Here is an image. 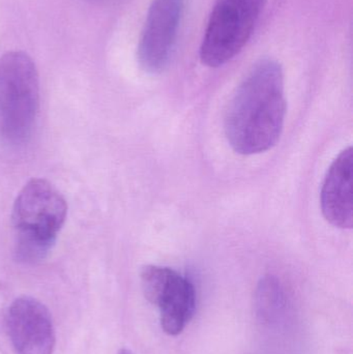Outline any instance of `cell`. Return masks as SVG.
<instances>
[{
	"label": "cell",
	"mask_w": 353,
	"mask_h": 354,
	"mask_svg": "<svg viewBox=\"0 0 353 354\" xmlns=\"http://www.w3.org/2000/svg\"><path fill=\"white\" fill-rule=\"evenodd\" d=\"M285 115L283 68L265 58L251 68L228 105L226 138L240 155L265 153L279 141Z\"/></svg>",
	"instance_id": "6da1fadb"
},
{
	"label": "cell",
	"mask_w": 353,
	"mask_h": 354,
	"mask_svg": "<svg viewBox=\"0 0 353 354\" xmlns=\"http://www.w3.org/2000/svg\"><path fill=\"white\" fill-rule=\"evenodd\" d=\"M66 214V199L51 183L43 178L29 180L12 207L16 259L24 264L43 261L55 245Z\"/></svg>",
	"instance_id": "7a4b0ae2"
},
{
	"label": "cell",
	"mask_w": 353,
	"mask_h": 354,
	"mask_svg": "<svg viewBox=\"0 0 353 354\" xmlns=\"http://www.w3.org/2000/svg\"><path fill=\"white\" fill-rule=\"evenodd\" d=\"M39 107V79L28 54L10 51L0 57V130L8 143L30 138Z\"/></svg>",
	"instance_id": "3957f363"
},
{
	"label": "cell",
	"mask_w": 353,
	"mask_h": 354,
	"mask_svg": "<svg viewBox=\"0 0 353 354\" xmlns=\"http://www.w3.org/2000/svg\"><path fill=\"white\" fill-rule=\"evenodd\" d=\"M267 0H217L200 46V59L219 68L236 57L252 37Z\"/></svg>",
	"instance_id": "277c9868"
},
{
	"label": "cell",
	"mask_w": 353,
	"mask_h": 354,
	"mask_svg": "<svg viewBox=\"0 0 353 354\" xmlns=\"http://www.w3.org/2000/svg\"><path fill=\"white\" fill-rule=\"evenodd\" d=\"M145 299L159 310L162 330L178 336L192 320L196 289L190 279L167 266H146L140 274Z\"/></svg>",
	"instance_id": "5b68a950"
},
{
	"label": "cell",
	"mask_w": 353,
	"mask_h": 354,
	"mask_svg": "<svg viewBox=\"0 0 353 354\" xmlns=\"http://www.w3.org/2000/svg\"><path fill=\"white\" fill-rule=\"evenodd\" d=\"M0 333L8 354H53L55 349L53 318L35 297H17L8 305L1 317Z\"/></svg>",
	"instance_id": "8992f818"
},
{
	"label": "cell",
	"mask_w": 353,
	"mask_h": 354,
	"mask_svg": "<svg viewBox=\"0 0 353 354\" xmlns=\"http://www.w3.org/2000/svg\"><path fill=\"white\" fill-rule=\"evenodd\" d=\"M187 0H153L139 39V64L149 74L164 72L170 64Z\"/></svg>",
	"instance_id": "52a82bcc"
},
{
	"label": "cell",
	"mask_w": 353,
	"mask_h": 354,
	"mask_svg": "<svg viewBox=\"0 0 353 354\" xmlns=\"http://www.w3.org/2000/svg\"><path fill=\"white\" fill-rule=\"evenodd\" d=\"M352 171L353 151L350 147L336 158L321 187L323 216L338 228H352Z\"/></svg>",
	"instance_id": "ba28073f"
},
{
	"label": "cell",
	"mask_w": 353,
	"mask_h": 354,
	"mask_svg": "<svg viewBox=\"0 0 353 354\" xmlns=\"http://www.w3.org/2000/svg\"><path fill=\"white\" fill-rule=\"evenodd\" d=\"M287 310V295L281 282L273 276L261 279L254 295V311L259 322L265 326H278Z\"/></svg>",
	"instance_id": "9c48e42d"
},
{
	"label": "cell",
	"mask_w": 353,
	"mask_h": 354,
	"mask_svg": "<svg viewBox=\"0 0 353 354\" xmlns=\"http://www.w3.org/2000/svg\"><path fill=\"white\" fill-rule=\"evenodd\" d=\"M118 354H135L134 353H132V351H128V349L126 348H122L120 349V353Z\"/></svg>",
	"instance_id": "30bf717a"
}]
</instances>
